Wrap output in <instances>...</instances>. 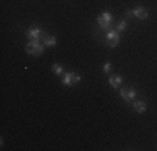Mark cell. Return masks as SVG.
<instances>
[{"label": "cell", "instance_id": "1", "mask_svg": "<svg viewBox=\"0 0 157 151\" xmlns=\"http://www.w3.org/2000/svg\"><path fill=\"white\" fill-rule=\"evenodd\" d=\"M27 54H32V55H40L44 54V44H40L39 40H30L25 47Z\"/></svg>", "mask_w": 157, "mask_h": 151}, {"label": "cell", "instance_id": "2", "mask_svg": "<svg viewBox=\"0 0 157 151\" xmlns=\"http://www.w3.org/2000/svg\"><path fill=\"white\" fill-rule=\"evenodd\" d=\"M80 81V76L77 72H65L62 74V84L63 86H72V84H77Z\"/></svg>", "mask_w": 157, "mask_h": 151}, {"label": "cell", "instance_id": "3", "mask_svg": "<svg viewBox=\"0 0 157 151\" xmlns=\"http://www.w3.org/2000/svg\"><path fill=\"white\" fill-rule=\"evenodd\" d=\"M119 40H121V34H119L117 30H109V32H107V40H105L107 47H115V45H119Z\"/></svg>", "mask_w": 157, "mask_h": 151}, {"label": "cell", "instance_id": "4", "mask_svg": "<svg viewBox=\"0 0 157 151\" xmlns=\"http://www.w3.org/2000/svg\"><path fill=\"white\" fill-rule=\"evenodd\" d=\"M97 22H99V25L102 29H109L110 27V22H112V15H110V12H102L99 15V18H97Z\"/></svg>", "mask_w": 157, "mask_h": 151}, {"label": "cell", "instance_id": "5", "mask_svg": "<svg viewBox=\"0 0 157 151\" xmlns=\"http://www.w3.org/2000/svg\"><path fill=\"white\" fill-rule=\"evenodd\" d=\"M44 34H45V32H42L40 29H37V27H32V29H29L27 32H25V35H27L30 40H40V39L44 37Z\"/></svg>", "mask_w": 157, "mask_h": 151}, {"label": "cell", "instance_id": "6", "mask_svg": "<svg viewBox=\"0 0 157 151\" xmlns=\"http://www.w3.org/2000/svg\"><path fill=\"white\" fill-rule=\"evenodd\" d=\"M121 97L124 101H127V103H130V101L136 97V91L134 89H129V88H122L121 89Z\"/></svg>", "mask_w": 157, "mask_h": 151}, {"label": "cell", "instance_id": "7", "mask_svg": "<svg viewBox=\"0 0 157 151\" xmlns=\"http://www.w3.org/2000/svg\"><path fill=\"white\" fill-rule=\"evenodd\" d=\"M130 15L137 17L139 20H145V18L149 17V12H147V9H144V7H137V9H134L132 12H130Z\"/></svg>", "mask_w": 157, "mask_h": 151}, {"label": "cell", "instance_id": "8", "mask_svg": "<svg viewBox=\"0 0 157 151\" xmlns=\"http://www.w3.org/2000/svg\"><path fill=\"white\" fill-rule=\"evenodd\" d=\"M42 40H44V45H47V47H54L57 44V39L54 35H48V34H44Z\"/></svg>", "mask_w": 157, "mask_h": 151}, {"label": "cell", "instance_id": "9", "mask_svg": "<svg viewBox=\"0 0 157 151\" xmlns=\"http://www.w3.org/2000/svg\"><path fill=\"white\" fill-rule=\"evenodd\" d=\"M109 84L112 86V88H121V84H122V77L121 76H117V74H114V76H110L109 77Z\"/></svg>", "mask_w": 157, "mask_h": 151}, {"label": "cell", "instance_id": "10", "mask_svg": "<svg viewBox=\"0 0 157 151\" xmlns=\"http://www.w3.org/2000/svg\"><path fill=\"white\" fill-rule=\"evenodd\" d=\"M134 109H136L137 112H145L147 104H145L144 101H134Z\"/></svg>", "mask_w": 157, "mask_h": 151}, {"label": "cell", "instance_id": "11", "mask_svg": "<svg viewBox=\"0 0 157 151\" xmlns=\"http://www.w3.org/2000/svg\"><path fill=\"white\" fill-rule=\"evenodd\" d=\"M52 71H54L55 74H59V76H62V74H63V67H62V66H60V64H59V62L52 66Z\"/></svg>", "mask_w": 157, "mask_h": 151}, {"label": "cell", "instance_id": "12", "mask_svg": "<svg viewBox=\"0 0 157 151\" xmlns=\"http://www.w3.org/2000/svg\"><path fill=\"white\" fill-rule=\"evenodd\" d=\"M125 29H127V22L125 20H121L117 24V29H115V30H117V32H124Z\"/></svg>", "mask_w": 157, "mask_h": 151}, {"label": "cell", "instance_id": "13", "mask_svg": "<svg viewBox=\"0 0 157 151\" xmlns=\"http://www.w3.org/2000/svg\"><path fill=\"white\" fill-rule=\"evenodd\" d=\"M110 69H112V64H110V62H105V64H104V67H102L104 72H110Z\"/></svg>", "mask_w": 157, "mask_h": 151}]
</instances>
